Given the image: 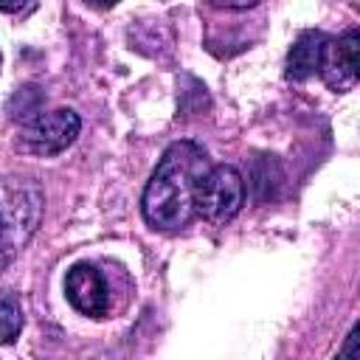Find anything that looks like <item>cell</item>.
Instances as JSON below:
<instances>
[{"label": "cell", "mask_w": 360, "mask_h": 360, "mask_svg": "<svg viewBox=\"0 0 360 360\" xmlns=\"http://www.w3.org/2000/svg\"><path fill=\"white\" fill-rule=\"evenodd\" d=\"M208 155L194 141H174L158 160L143 197V219L158 231H177L194 217V188L208 172Z\"/></svg>", "instance_id": "1"}, {"label": "cell", "mask_w": 360, "mask_h": 360, "mask_svg": "<svg viewBox=\"0 0 360 360\" xmlns=\"http://www.w3.org/2000/svg\"><path fill=\"white\" fill-rule=\"evenodd\" d=\"M242 202H245V180L239 169L228 163L211 166L194 188V211L214 225L231 222L242 211Z\"/></svg>", "instance_id": "2"}, {"label": "cell", "mask_w": 360, "mask_h": 360, "mask_svg": "<svg viewBox=\"0 0 360 360\" xmlns=\"http://www.w3.org/2000/svg\"><path fill=\"white\" fill-rule=\"evenodd\" d=\"M79 129H82L79 115L73 110H68V107H56V110L37 112L28 121H22L17 143H20L22 152H31V155H39V158H51V155L65 152L76 141Z\"/></svg>", "instance_id": "3"}, {"label": "cell", "mask_w": 360, "mask_h": 360, "mask_svg": "<svg viewBox=\"0 0 360 360\" xmlns=\"http://www.w3.org/2000/svg\"><path fill=\"white\" fill-rule=\"evenodd\" d=\"M318 76L338 93H346L357 84V28L326 39Z\"/></svg>", "instance_id": "4"}, {"label": "cell", "mask_w": 360, "mask_h": 360, "mask_svg": "<svg viewBox=\"0 0 360 360\" xmlns=\"http://www.w3.org/2000/svg\"><path fill=\"white\" fill-rule=\"evenodd\" d=\"M65 295L73 304V309H79L82 315H90V318H101L110 309V295H107L104 276L90 262H76L68 270V276H65Z\"/></svg>", "instance_id": "5"}, {"label": "cell", "mask_w": 360, "mask_h": 360, "mask_svg": "<svg viewBox=\"0 0 360 360\" xmlns=\"http://www.w3.org/2000/svg\"><path fill=\"white\" fill-rule=\"evenodd\" d=\"M326 39L329 37L323 31H304L292 42V48L287 53V70H284V76L290 82H307L309 76H315L318 73V65H321V53H323Z\"/></svg>", "instance_id": "6"}, {"label": "cell", "mask_w": 360, "mask_h": 360, "mask_svg": "<svg viewBox=\"0 0 360 360\" xmlns=\"http://www.w3.org/2000/svg\"><path fill=\"white\" fill-rule=\"evenodd\" d=\"M22 329V309L14 295L0 298V346L11 343Z\"/></svg>", "instance_id": "7"}, {"label": "cell", "mask_w": 360, "mask_h": 360, "mask_svg": "<svg viewBox=\"0 0 360 360\" xmlns=\"http://www.w3.org/2000/svg\"><path fill=\"white\" fill-rule=\"evenodd\" d=\"M357 335H360V329H357V323L349 329V335H346V340H343V349L335 354V360H360V354H357Z\"/></svg>", "instance_id": "8"}, {"label": "cell", "mask_w": 360, "mask_h": 360, "mask_svg": "<svg viewBox=\"0 0 360 360\" xmlns=\"http://www.w3.org/2000/svg\"><path fill=\"white\" fill-rule=\"evenodd\" d=\"M34 6H0V11H6V14H11V11H31Z\"/></svg>", "instance_id": "9"}, {"label": "cell", "mask_w": 360, "mask_h": 360, "mask_svg": "<svg viewBox=\"0 0 360 360\" xmlns=\"http://www.w3.org/2000/svg\"><path fill=\"white\" fill-rule=\"evenodd\" d=\"M0 236H3V217H0Z\"/></svg>", "instance_id": "10"}, {"label": "cell", "mask_w": 360, "mask_h": 360, "mask_svg": "<svg viewBox=\"0 0 360 360\" xmlns=\"http://www.w3.org/2000/svg\"><path fill=\"white\" fill-rule=\"evenodd\" d=\"M0 62H3V56H0Z\"/></svg>", "instance_id": "11"}]
</instances>
